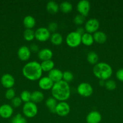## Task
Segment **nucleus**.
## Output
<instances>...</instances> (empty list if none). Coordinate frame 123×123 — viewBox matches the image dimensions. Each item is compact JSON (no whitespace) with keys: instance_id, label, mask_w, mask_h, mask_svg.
Returning a JSON list of instances; mask_svg holds the SVG:
<instances>
[{"instance_id":"f257e3e1","label":"nucleus","mask_w":123,"mask_h":123,"mask_svg":"<svg viewBox=\"0 0 123 123\" xmlns=\"http://www.w3.org/2000/svg\"><path fill=\"white\" fill-rule=\"evenodd\" d=\"M51 90L53 97L60 102L66 100L71 96L69 84L63 80L54 82Z\"/></svg>"},{"instance_id":"f03ea898","label":"nucleus","mask_w":123,"mask_h":123,"mask_svg":"<svg viewBox=\"0 0 123 123\" xmlns=\"http://www.w3.org/2000/svg\"><path fill=\"white\" fill-rule=\"evenodd\" d=\"M42 69L41 63L36 61L27 62L22 68V74L27 79L30 80L39 79L42 75Z\"/></svg>"},{"instance_id":"7ed1b4c3","label":"nucleus","mask_w":123,"mask_h":123,"mask_svg":"<svg viewBox=\"0 0 123 123\" xmlns=\"http://www.w3.org/2000/svg\"><path fill=\"white\" fill-rule=\"evenodd\" d=\"M94 75L101 80H106L109 79L113 73L112 67L108 63L105 62H97L93 67Z\"/></svg>"},{"instance_id":"20e7f679","label":"nucleus","mask_w":123,"mask_h":123,"mask_svg":"<svg viewBox=\"0 0 123 123\" xmlns=\"http://www.w3.org/2000/svg\"><path fill=\"white\" fill-rule=\"evenodd\" d=\"M22 112L25 117L28 118H33L38 112V108L36 103L32 101L24 103L22 107Z\"/></svg>"},{"instance_id":"39448f33","label":"nucleus","mask_w":123,"mask_h":123,"mask_svg":"<svg viewBox=\"0 0 123 123\" xmlns=\"http://www.w3.org/2000/svg\"><path fill=\"white\" fill-rule=\"evenodd\" d=\"M66 44L71 48H75L82 43V36L75 31L69 32L66 37Z\"/></svg>"},{"instance_id":"423d86ee","label":"nucleus","mask_w":123,"mask_h":123,"mask_svg":"<svg viewBox=\"0 0 123 123\" xmlns=\"http://www.w3.org/2000/svg\"><path fill=\"white\" fill-rule=\"evenodd\" d=\"M77 91L81 96L88 97L92 94L94 89L89 83L83 82L78 84L77 88Z\"/></svg>"},{"instance_id":"0eeeda50","label":"nucleus","mask_w":123,"mask_h":123,"mask_svg":"<svg viewBox=\"0 0 123 123\" xmlns=\"http://www.w3.org/2000/svg\"><path fill=\"white\" fill-rule=\"evenodd\" d=\"M35 32V38L40 42H45L51 37V32L48 28L41 26L38 28Z\"/></svg>"},{"instance_id":"6e6552de","label":"nucleus","mask_w":123,"mask_h":123,"mask_svg":"<svg viewBox=\"0 0 123 123\" xmlns=\"http://www.w3.org/2000/svg\"><path fill=\"white\" fill-rule=\"evenodd\" d=\"M100 27V22L96 18H90L88 19L84 25L86 31L89 33H94L98 30Z\"/></svg>"},{"instance_id":"1a4fd4ad","label":"nucleus","mask_w":123,"mask_h":123,"mask_svg":"<svg viewBox=\"0 0 123 123\" xmlns=\"http://www.w3.org/2000/svg\"><path fill=\"white\" fill-rule=\"evenodd\" d=\"M70 106L65 101H62L57 104L55 107V113L60 117L66 116L70 112Z\"/></svg>"},{"instance_id":"9d476101","label":"nucleus","mask_w":123,"mask_h":123,"mask_svg":"<svg viewBox=\"0 0 123 123\" xmlns=\"http://www.w3.org/2000/svg\"><path fill=\"white\" fill-rule=\"evenodd\" d=\"M77 9L79 14L86 16L89 14L90 11V2L88 0H80L77 4Z\"/></svg>"},{"instance_id":"9b49d317","label":"nucleus","mask_w":123,"mask_h":123,"mask_svg":"<svg viewBox=\"0 0 123 123\" xmlns=\"http://www.w3.org/2000/svg\"><path fill=\"white\" fill-rule=\"evenodd\" d=\"M1 82L2 86L6 88H12L15 84V79L11 74L6 73L1 77Z\"/></svg>"},{"instance_id":"f8f14e48","label":"nucleus","mask_w":123,"mask_h":123,"mask_svg":"<svg viewBox=\"0 0 123 123\" xmlns=\"http://www.w3.org/2000/svg\"><path fill=\"white\" fill-rule=\"evenodd\" d=\"M54 82L47 76H42L39 79L38 85L41 89L44 90L51 89L54 85Z\"/></svg>"},{"instance_id":"ddd939ff","label":"nucleus","mask_w":123,"mask_h":123,"mask_svg":"<svg viewBox=\"0 0 123 123\" xmlns=\"http://www.w3.org/2000/svg\"><path fill=\"white\" fill-rule=\"evenodd\" d=\"M31 50L30 48L26 45H22L18 49V56L20 60L22 61H27L31 56Z\"/></svg>"},{"instance_id":"4468645a","label":"nucleus","mask_w":123,"mask_h":123,"mask_svg":"<svg viewBox=\"0 0 123 123\" xmlns=\"http://www.w3.org/2000/svg\"><path fill=\"white\" fill-rule=\"evenodd\" d=\"M102 116L97 111H92L87 115L86 120L87 123H100L101 122Z\"/></svg>"},{"instance_id":"2eb2a0df","label":"nucleus","mask_w":123,"mask_h":123,"mask_svg":"<svg viewBox=\"0 0 123 123\" xmlns=\"http://www.w3.org/2000/svg\"><path fill=\"white\" fill-rule=\"evenodd\" d=\"M13 114V107L8 104H4L0 106V116L3 118H8Z\"/></svg>"},{"instance_id":"dca6fc26","label":"nucleus","mask_w":123,"mask_h":123,"mask_svg":"<svg viewBox=\"0 0 123 123\" xmlns=\"http://www.w3.org/2000/svg\"><path fill=\"white\" fill-rule=\"evenodd\" d=\"M48 76L54 82H57L63 79V72L59 68H54L48 72Z\"/></svg>"},{"instance_id":"f3484780","label":"nucleus","mask_w":123,"mask_h":123,"mask_svg":"<svg viewBox=\"0 0 123 123\" xmlns=\"http://www.w3.org/2000/svg\"><path fill=\"white\" fill-rule=\"evenodd\" d=\"M53 52L49 48H44L40 49L38 52V57L42 61L51 60L53 57Z\"/></svg>"},{"instance_id":"a211bd4d","label":"nucleus","mask_w":123,"mask_h":123,"mask_svg":"<svg viewBox=\"0 0 123 123\" xmlns=\"http://www.w3.org/2000/svg\"><path fill=\"white\" fill-rule=\"evenodd\" d=\"M93 37H94V41L100 44H102V43H105L107 38L106 34L103 31H99V30L93 34Z\"/></svg>"},{"instance_id":"6ab92c4d","label":"nucleus","mask_w":123,"mask_h":123,"mask_svg":"<svg viewBox=\"0 0 123 123\" xmlns=\"http://www.w3.org/2000/svg\"><path fill=\"white\" fill-rule=\"evenodd\" d=\"M36 19L33 16L27 15L23 19V24L25 27L28 29H32L36 25Z\"/></svg>"},{"instance_id":"aec40b11","label":"nucleus","mask_w":123,"mask_h":123,"mask_svg":"<svg viewBox=\"0 0 123 123\" xmlns=\"http://www.w3.org/2000/svg\"><path fill=\"white\" fill-rule=\"evenodd\" d=\"M46 8H47V10L51 14L57 13L60 9L59 4L53 0L49 1L47 2V5H46Z\"/></svg>"},{"instance_id":"412c9836","label":"nucleus","mask_w":123,"mask_h":123,"mask_svg":"<svg viewBox=\"0 0 123 123\" xmlns=\"http://www.w3.org/2000/svg\"><path fill=\"white\" fill-rule=\"evenodd\" d=\"M55 64L52 60H48L45 61H42L41 63V68L43 72H49L54 68Z\"/></svg>"},{"instance_id":"4be33fe9","label":"nucleus","mask_w":123,"mask_h":123,"mask_svg":"<svg viewBox=\"0 0 123 123\" xmlns=\"http://www.w3.org/2000/svg\"><path fill=\"white\" fill-rule=\"evenodd\" d=\"M43 98H44V94L42 91L36 90L31 92V101H32L34 103H36L41 102L43 100Z\"/></svg>"},{"instance_id":"5701e85b","label":"nucleus","mask_w":123,"mask_h":123,"mask_svg":"<svg viewBox=\"0 0 123 123\" xmlns=\"http://www.w3.org/2000/svg\"><path fill=\"white\" fill-rule=\"evenodd\" d=\"M94 39L93 35L86 32L82 36V43L86 46H90L94 43Z\"/></svg>"},{"instance_id":"b1692460","label":"nucleus","mask_w":123,"mask_h":123,"mask_svg":"<svg viewBox=\"0 0 123 123\" xmlns=\"http://www.w3.org/2000/svg\"><path fill=\"white\" fill-rule=\"evenodd\" d=\"M57 104V100L53 97H50L45 101V105L52 112H55V107Z\"/></svg>"},{"instance_id":"393cba45","label":"nucleus","mask_w":123,"mask_h":123,"mask_svg":"<svg viewBox=\"0 0 123 123\" xmlns=\"http://www.w3.org/2000/svg\"><path fill=\"white\" fill-rule=\"evenodd\" d=\"M50 40L53 44L55 45H60L63 42L62 35L58 32H53L52 34H51Z\"/></svg>"},{"instance_id":"a878e982","label":"nucleus","mask_w":123,"mask_h":123,"mask_svg":"<svg viewBox=\"0 0 123 123\" xmlns=\"http://www.w3.org/2000/svg\"><path fill=\"white\" fill-rule=\"evenodd\" d=\"M99 60V56L97 53L95 51H90L87 55V60L92 64H96Z\"/></svg>"},{"instance_id":"bb28decb","label":"nucleus","mask_w":123,"mask_h":123,"mask_svg":"<svg viewBox=\"0 0 123 123\" xmlns=\"http://www.w3.org/2000/svg\"><path fill=\"white\" fill-rule=\"evenodd\" d=\"M72 8L73 6L72 4L67 1H63L59 4V8L64 13H69L72 11Z\"/></svg>"},{"instance_id":"cd10ccee","label":"nucleus","mask_w":123,"mask_h":123,"mask_svg":"<svg viewBox=\"0 0 123 123\" xmlns=\"http://www.w3.org/2000/svg\"><path fill=\"white\" fill-rule=\"evenodd\" d=\"M23 36L27 41H31L35 38V32L33 29L26 28L23 32Z\"/></svg>"},{"instance_id":"c85d7f7f","label":"nucleus","mask_w":123,"mask_h":123,"mask_svg":"<svg viewBox=\"0 0 123 123\" xmlns=\"http://www.w3.org/2000/svg\"><path fill=\"white\" fill-rule=\"evenodd\" d=\"M11 123H27V120L21 114H18L12 118Z\"/></svg>"},{"instance_id":"c756f323","label":"nucleus","mask_w":123,"mask_h":123,"mask_svg":"<svg viewBox=\"0 0 123 123\" xmlns=\"http://www.w3.org/2000/svg\"><path fill=\"white\" fill-rule=\"evenodd\" d=\"M31 92L28 90H24L20 92V97L22 102L27 103L31 101Z\"/></svg>"},{"instance_id":"7c9ffc66","label":"nucleus","mask_w":123,"mask_h":123,"mask_svg":"<svg viewBox=\"0 0 123 123\" xmlns=\"http://www.w3.org/2000/svg\"><path fill=\"white\" fill-rule=\"evenodd\" d=\"M74 79V75L70 71H65L63 72V79L66 82L69 83L71 82Z\"/></svg>"},{"instance_id":"2f4dec72","label":"nucleus","mask_w":123,"mask_h":123,"mask_svg":"<svg viewBox=\"0 0 123 123\" xmlns=\"http://www.w3.org/2000/svg\"><path fill=\"white\" fill-rule=\"evenodd\" d=\"M105 86H106V88L107 90L112 91V90H115L116 88V84L115 80L109 79L106 80Z\"/></svg>"},{"instance_id":"473e14b6","label":"nucleus","mask_w":123,"mask_h":123,"mask_svg":"<svg viewBox=\"0 0 123 123\" xmlns=\"http://www.w3.org/2000/svg\"><path fill=\"white\" fill-rule=\"evenodd\" d=\"M85 21V16L81 14H78L75 16L74 18V22L77 25H82Z\"/></svg>"},{"instance_id":"72a5a7b5","label":"nucleus","mask_w":123,"mask_h":123,"mask_svg":"<svg viewBox=\"0 0 123 123\" xmlns=\"http://www.w3.org/2000/svg\"><path fill=\"white\" fill-rule=\"evenodd\" d=\"M16 92L15 91L13 88H8L7 89L6 91V94H5V96H6V98L8 100H12L14 97H15Z\"/></svg>"},{"instance_id":"f704fd0d","label":"nucleus","mask_w":123,"mask_h":123,"mask_svg":"<svg viewBox=\"0 0 123 123\" xmlns=\"http://www.w3.org/2000/svg\"><path fill=\"white\" fill-rule=\"evenodd\" d=\"M11 103H12V105L14 107H19L21 105L22 101L20 97L15 96L13 99L11 100Z\"/></svg>"},{"instance_id":"c9c22d12","label":"nucleus","mask_w":123,"mask_h":123,"mask_svg":"<svg viewBox=\"0 0 123 123\" xmlns=\"http://www.w3.org/2000/svg\"><path fill=\"white\" fill-rule=\"evenodd\" d=\"M58 28V24L57 23L55 22H51L49 23L48 26V29L49 30V31L50 32H55V31L57 30Z\"/></svg>"},{"instance_id":"e433bc0d","label":"nucleus","mask_w":123,"mask_h":123,"mask_svg":"<svg viewBox=\"0 0 123 123\" xmlns=\"http://www.w3.org/2000/svg\"><path fill=\"white\" fill-rule=\"evenodd\" d=\"M116 77L120 81L123 82V68L117 70L116 73Z\"/></svg>"},{"instance_id":"4c0bfd02","label":"nucleus","mask_w":123,"mask_h":123,"mask_svg":"<svg viewBox=\"0 0 123 123\" xmlns=\"http://www.w3.org/2000/svg\"><path fill=\"white\" fill-rule=\"evenodd\" d=\"M30 49L31 51L33 52H39V46L37 44H35V43H32L30 45Z\"/></svg>"},{"instance_id":"58836bf2","label":"nucleus","mask_w":123,"mask_h":123,"mask_svg":"<svg viewBox=\"0 0 123 123\" xmlns=\"http://www.w3.org/2000/svg\"><path fill=\"white\" fill-rule=\"evenodd\" d=\"M75 31L77 32H78L79 34H80L81 36H82L83 34L85 33V32H86L85 29H84V28L82 27V26H79V27L77 28Z\"/></svg>"},{"instance_id":"ea45409f","label":"nucleus","mask_w":123,"mask_h":123,"mask_svg":"<svg viewBox=\"0 0 123 123\" xmlns=\"http://www.w3.org/2000/svg\"><path fill=\"white\" fill-rule=\"evenodd\" d=\"M105 82H106V80H101L100 79V80H99V85H100V86H105Z\"/></svg>"}]
</instances>
